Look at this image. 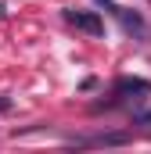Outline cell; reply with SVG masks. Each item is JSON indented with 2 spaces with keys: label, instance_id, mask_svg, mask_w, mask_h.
Here are the masks:
<instances>
[{
  "label": "cell",
  "instance_id": "3",
  "mask_svg": "<svg viewBox=\"0 0 151 154\" xmlns=\"http://www.w3.org/2000/svg\"><path fill=\"white\" fill-rule=\"evenodd\" d=\"M130 93L148 97V93H151V82H148V79H119V82H115V97H130Z\"/></svg>",
  "mask_w": 151,
  "mask_h": 154
},
{
  "label": "cell",
  "instance_id": "1",
  "mask_svg": "<svg viewBox=\"0 0 151 154\" xmlns=\"http://www.w3.org/2000/svg\"><path fill=\"white\" fill-rule=\"evenodd\" d=\"M104 11H112L115 18L122 22V29L126 32H137V36H148V25H144V18L137 14V11H130V7H119V4H112V0H97Z\"/></svg>",
  "mask_w": 151,
  "mask_h": 154
},
{
  "label": "cell",
  "instance_id": "4",
  "mask_svg": "<svg viewBox=\"0 0 151 154\" xmlns=\"http://www.w3.org/2000/svg\"><path fill=\"white\" fill-rule=\"evenodd\" d=\"M130 136L126 133H108V136H90V140H79V143H90V147H115V143H126Z\"/></svg>",
  "mask_w": 151,
  "mask_h": 154
},
{
  "label": "cell",
  "instance_id": "6",
  "mask_svg": "<svg viewBox=\"0 0 151 154\" xmlns=\"http://www.w3.org/2000/svg\"><path fill=\"white\" fill-rule=\"evenodd\" d=\"M7 108H11V97H4V93H0V111H7Z\"/></svg>",
  "mask_w": 151,
  "mask_h": 154
},
{
  "label": "cell",
  "instance_id": "5",
  "mask_svg": "<svg viewBox=\"0 0 151 154\" xmlns=\"http://www.w3.org/2000/svg\"><path fill=\"white\" fill-rule=\"evenodd\" d=\"M137 122H140V125H148V129H151V111H144V115H137Z\"/></svg>",
  "mask_w": 151,
  "mask_h": 154
},
{
  "label": "cell",
  "instance_id": "2",
  "mask_svg": "<svg viewBox=\"0 0 151 154\" xmlns=\"http://www.w3.org/2000/svg\"><path fill=\"white\" fill-rule=\"evenodd\" d=\"M65 22L76 25V29H83V32H90V36H101L104 32V22H101L97 11H65Z\"/></svg>",
  "mask_w": 151,
  "mask_h": 154
}]
</instances>
